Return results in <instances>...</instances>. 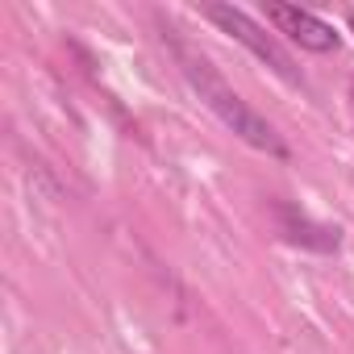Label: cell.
I'll return each instance as SVG.
<instances>
[{"instance_id": "6da1fadb", "label": "cell", "mask_w": 354, "mask_h": 354, "mask_svg": "<svg viewBox=\"0 0 354 354\" xmlns=\"http://www.w3.org/2000/svg\"><path fill=\"white\" fill-rule=\"evenodd\" d=\"M180 67H184L192 92L205 100V109H209L230 133H238L246 146H254V150H263V154H271V158H288V146H283V138L275 133V125H271L263 113H254V109L213 71V63H209L205 55L180 50Z\"/></svg>"}, {"instance_id": "7a4b0ae2", "label": "cell", "mask_w": 354, "mask_h": 354, "mask_svg": "<svg viewBox=\"0 0 354 354\" xmlns=\"http://www.w3.org/2000/svg\"><path fill=\"white\" fill-rule=\"evenodd\" d=\"M201 13H205V17H209V21H213L221 34H230L234 42H242V46H246V50H250L259 63H267V67H271L279 80H288V84H300V71H296L292 55H288V50L275 42V34H267V30H263V26H259V21L246 13V9H234V5H205Z\"/></svg>"}, {"instance_id": "3957f363", "label": "cell", "mask_w": 354, "mask_h": 354, "mask_svg": "<svg viewBox=\"0 0 354 354\" xmlns=\"http://www.w3.org/2000/svg\"><path fill=\"white\" fill-rule=\"evenodd\" d=\"M267 21L288 38L296 42L300 50H313V55H333L337 50V30L329 21H321L317 13L300 9V5H267Z\"/></svg>"}, {"instance_id": "277c9868", "label": "cell", "mask_w": 354, "mask_h": 354, "mask_svg": "<svg viewBox=\"0 0 354 354\" xmlns=\"http://www.w3.org/2000/svg\"><path fill=\"white\" fill-rule=\"evenodd\" d=\"M346 26H350V34H354V13H346Z\"/></svg>"}, {"instance_id": "5b68a950", "label": "cell", "mask_w": 354, "mask_h": 354, "mask_svg": "<svg viewBox=\"0 0 354 354\" xmlns=\"http://www.w3.org/2000/svg\"><path fill=\"white\" fill-rule=\"evenodd\" d=\"M350 92H354V88H350Z\"/></svg>"}]
</instances>
